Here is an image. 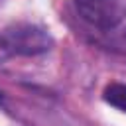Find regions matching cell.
Listing matches in <instances>:
<instances>
[{"label": "cell", "instance_id": "3957f363", "mask_svg": "<svg viewBox=\"0 0 126 126\" xmlns=\"http://www.w3.org/2000/svg\"><path fill=\"white\" fill-rule=\"evenodd\" d=\"M104 100L110 106L126 112V85H122V83H110V85H106V89H104Z\"/></svg>", "mask_w": 126, "mask_h": 126}, {"label": "cell", "instance_id": "277c9868", "mask_svg": "<svg viewBox=\"0 0 126 126\" xmlns=\"http://www.w3.org/2000/svg\"><path fill=\"white\" fill-rule=\"evenodd\" d=\"M0 100H2V96H0Z\"/></svg>", "mask_w": 126, "mask_h": 126}, {"label": "cell", "instance_id": "7a4b0ae2", "mask_svg": "<svg viewBox=\"0 0 126 126\" xmlns=\"http://www.w3.org/2000/svg\"><path fill=\"white\" fill-rule=\"evenodd\" d=\"M79 16L98 30H112L126 20V0H75Z\"/></svg>", "mask_w": 126, "mask_h": 126}, {"label": "cell", "instance_id": "6da1fadb", "mask_svg": "<svg viewBox=\"0 0 126 126\" xmlns=\"http://www.w3.org/2000/svg\"><path fill=\"white\" fill-rule=\"evenodd\" d=\"M51 47V35L35 24H14L0 32V63L12 57L41 55Z\"/></svg>", "mask_w": 126, "mask_h": 126}]
</instances>
